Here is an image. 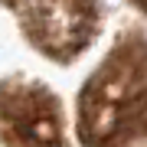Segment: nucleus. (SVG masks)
Instances as JSON below:
<instances>
[{"label": "nucleus", "instance_id": "3", "mask_svg": "<svg viewBox=\"0 0 147 147\" xmlns=\"http://www.w3.org/2000/svg\"><path fill=\"white\" fill-rule=\"evenodd\" d=\"M0 141L7 147H65V124L56 95L36 82H3Z\"/></svg>", "mask_w": 147, "mask_h": 147}, {"label": "nucleus", "instance_id": "4", "mask_svg": "<svg viewBox=\"0 0 147 147\" xmlns=\"http://www.w3.org/2000/svg\"><path fill=\"white\" fill-rule=\"evenodd\" d=\"M134 3H137V7H141V10L147 13V0H134Z\"/></svg>", "mask_w": 147, "mask_h": 147}, {"label": "nucleus", "instance_id": "1", "mask_svg": "<svg viewBox=\"0 0 147 147\" xmlns=\"http://www.w3.org/2000/svg\"><path fill=\"white\" fill-rule=\"evenodd\" d=\"M75 134L85 147L147 144V36L127 33L79 95Z\"/></svg>", "mask_w": 147, "mask_h": 147}, {"label": "nucleus", "instance_id": "2", "mask_svg": "<svg viewBox=\"0 0 147 147\" xmlns=\"http://www.w3.org/2000/svg\"><path fill=\"white\" fill-rule=\"evenodd\" d=\"M16 13L33 46L53 59H72L92 42L101 10L98 0H3Z\"/></svg>", "mask_w": 147, "mask_h": 147}]
</instances>
